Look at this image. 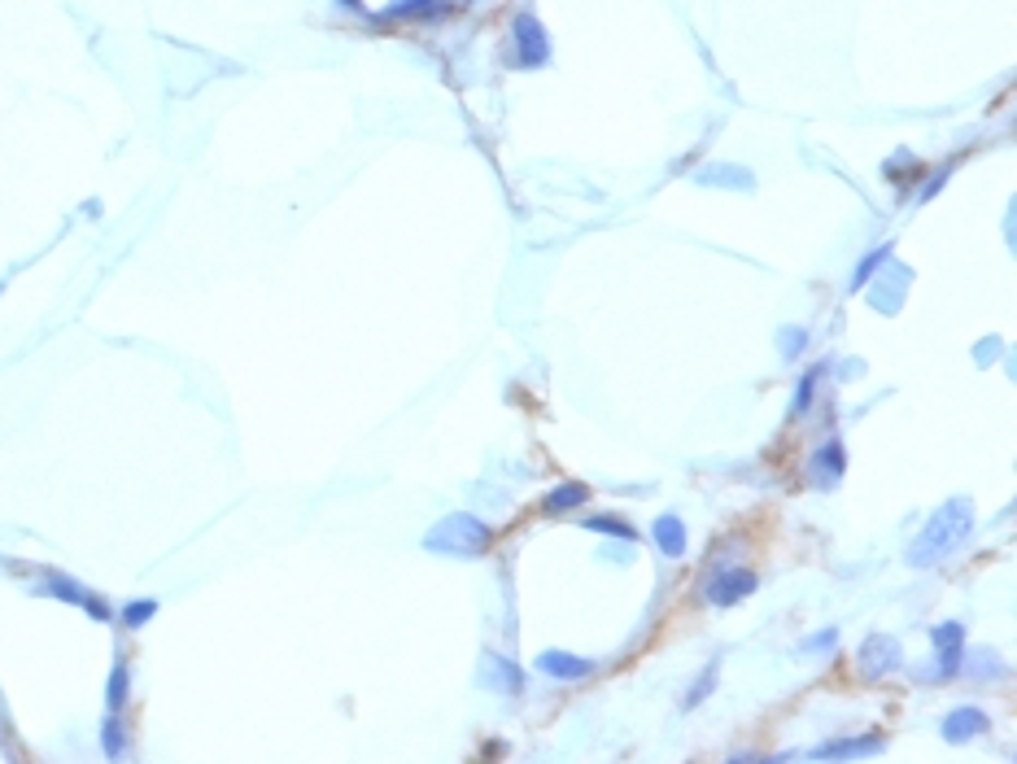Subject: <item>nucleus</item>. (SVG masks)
Returning a JSON list of instances; mask_svg holds the SVG:
<instances>
[{"label": "nucleus", "mask_w": 1017, "mask_h": 764, "mask_svg": "<svg viewBox=\"0 0 1017 764\" xmlns=\"http://www.w3.org/2000/svg\"><path fill=\"white\" fill-rule=\"evenodd\" d=\"M882 747V734H860V738H839V743H825V747H812L817 760H834V756H869V751Z\"/></svg>", "instance_id": "15"}, {"label": "nucleus", "mask_w": 1017, "mask_h": 764, "mask_svg": "<svg viewBox=\"0 0 1017 764\" xmlns=\"http://www.w3.org/2000/svg\"><path fill=\"white\" fill-rule=\"evenodd\" d=\"M511 35H516V66L520 70H537L550 62V35L533 14H516Z\"/></svg>", "instance_id": "5"}, {"label": "nucleus", "mask_w": 1017, "mask_h": 764, "mask_svg": "<svg viewBox=\"0 0 1017 764\" xmlns=\"http://www.w3.org/2000/svg\"><path fill=\"white\" fill-rule=\"evenodd\" d=\"M991 730V716L983 708H974V703H961L956 712L943 716L939 734L948 738V743H969V738H983Z\"/></svg>", "instance_id": "6"}, {"label": "nucleus", "mask_w": 1017, "mask_h": 764, "mask_svg": "<svg viewBox=\"0 0 1017 764\" xmlns=\"http://www.w3.org/2000/svg\"><path fill=\"white\" fill-rule=\"evenodd\" d=\"M101 751L110 760H118L127 751V734H123V725H118V712H110V721L101 725Z\"/></svg>", "instance_id": "19"}, {"label": "nucleus", "mask_w": 1017, "mask_h": 764, "mask_svg": "<svg viewBox=\"0 0 1017 764\" xmlns=\"http://www.w3.org/2000/svg\"><path fill=\"white\" fill-rule=\"evenodd\" d=\"M695 179H699V184H708V188H712V184H716V188H738V193H747V188L756 184V175H751L747 166H721V162H716V166H703Z\"/></svg>", "instance_id": "14"}, {"label": "nucleus", "mask_w": 1017, "mask_h": 764, "mask_svg": "<svg viewBox=\"0 0 1017 764\" xmlns=\"http://www.w3.org/2000/svg\"><path fill=\"white\" fill-rule=\"evenodd\" d=\"M585 498H590V489H585L581 481H564V485H555V489H550V494L542 498V511H546V516H559V511L581 507Z\"/></svg>", "instance_id": "16"}, {"label": "nucleus", "mask_w": 1017, "mask_h": 764, "mask_svg": "<svg viewBox=\"0 0 1017 764\" xmlns=\"http://www.w3.org/2000/svg\"><path fill=\"white\" fill-rule=\"evenodd\" d=\"M537 668H542L546 677H555V682H585L598 664L585 660V655H568V651H542L537 655Z\"/></svg>", "instance_id": "9"}, {"label": "nucleus", "mask_w": 1017, "mask_h": 764, "mask_svg": "<svg viewBox=\"0 0 1017 764\" xmlns=\"http://www.w3.org/2000/svg\"><path fill=\"white\" fill-rule=\"evenodd\" d=\"M777 345H782V358H799L808 350V332L804 328H782L777 332Z\"/></svg>", "instance_id": "22"}, {"label": "nucleus", "mask_w": 1017, "mask_h": 764, "mask_svg": "<svg viewBox=\"0 0 1017 764\" xmlns=\"http://www.w3.org/2000/svg\"><path fill=\"white\" fill-rule=\"evenodd\" d=\"M468 5H472V0H468Z\"/></svg>", "instance_id": "28"}, {"label": "nucleus", "mask_w": 1017, "mask_h": 764, "mask_svg": "<svg viewBox=\"0 0 1017 764\" xmlns=\"http://www.w3.org/2000/svg\"><path fill=\"white\" fill-rule=\"evenodd\" d=\"M930 642H935V673L926 677L930 682H948L965 668V625L961 620H943V625H935Z\"/></svg>", "instance_id": "4"}, {"label": "nucleus", "mask_w": 1017, "mask_h": 764, "mask_svg": "<svg viewBox=\"0 0 1017 764\" xmlns=\"http://www.w3.org/2000/svg\"><path fill=\"white\" fill-rule=\"evenodd\" d=\"M489 542H494V529L485 520L468 516V511H450V516H441L424 533V551L450 555V559H476L489 551Z\"/></svg>", "instance_id": "2"}, {"label": "nucleus", "mask_w": 1017, "mask_h": 764, "mask_svg": "<svg viewBox=\"0 0 1017 764\" xmlns=\"http://www.w3.org/2000/svg\"><path fill=\"white\" fill-rule=\"evenodd\" d=\"M153 616H158V599H136V603H127V607H123V625H127V629L149 625Z\"/></svg>", "instance_id": "21"}, {"label": "nucleus", "mask_w": 1017, "mask_h": 764, "mask_svg": "<svg viewBox=\"0 0 1017 764\" xmlns=\"http://www.w3.org/2000/svg\"><path fill=\"white\" fill-rule=\"evenodd\" d=\"M891 249H895V245H873L869 254L856 262L852 280H847V293H860V289H865V284L873 280V271H878V267H887V262H891Z\"/></svg>", "instance_id": "17"}, {"label": "nucleus", "mask_w": 1017, "mask_h": 764, "mask_svg": "<svg viewBox=\"0 0 1017 764\" xmlns=\"http://www.w3.org/2000/svg\"><path fill=\"white\" fill-rule=\"evenodd\" d=\"M756 590V572L747 568H721L716 577L708 581V603L716 607H734L738 599H747V594Z\"/></svg>", "instance_id": "7"}, {"label": "nucleus", "mask_w": 1017, "mask_h": 764, "mask_svg": "<svg viewBox=\"0 0 1017 764\" xmlns=\"http://www.w3.org/2000/svg\"><path fill=\"white\" fill-rule=\"evenodd\" d=\"M712 690H716V664H712V668H703V673H699V682L686 690V708H699V703L708 699Z\"/></svg>", "instance_id": "23"}, {"label": "nucleus", "mask_w": 1017, "mask_h": 764, "mask_svg": "<svg viewBox=\"0 0 1017 764\" xmlns=\"http://www.w3.org/2000/svg\"><path fill=\"white\" fill-rule=\"evenodd\" d=\"M856 664H860V677H869V682L900 673V668H904V647H900V638H891V634H869L865 642H860V651H856Z\"/></svg>", "instance_id": "3"}, {"label": "nucleus", "mask_w": 1017, "mask_h": 764, "mask_svg": "<svg viewBox=\"0 0 1017 764\" xmlns=\"http://www.w3.org/2000/svg\"><path fill=\"white\" fill-rule=\"evenodd\" d=\"M834 647H839V629H821L817 638L799 642V655H825V651H834Z\"/></svg>", "instance_id": "24"}, {"label": "nucleus", "mask_w": 1017, "mask_h": 764, "mask_svg": "<svg viewBox=\"0 0 1017 764\" xmlns=\"http://www.w3.org/2000/svg\"><path fill=\"white\" fill-rule=\"evenodd\" d=\"M585 529H590V533H607V537H625V542H633V537H638V529H633V524H625L620 516H590V520H585Z\"/></svg>", "instance_id": "20"}, {"label": "nucleus", "mask_w": 1017, "mask_h": 764, "mask_svg": "<svg viewBox=\"0 0 1017 764\" xmlns=\"http://www.w3.org/2000/svg\"><path fill=\"white\" fill-rule=\"evenodd\" d=\"M450 14V0H393L380 18H420V22H433V18H446Z\"/></svg>", "instance_id": "13"}, {"label": "nucleus", "mask_w": 1017, "mask_h": 764, "mask_svg": "<svg viewBox=\"0 0 1017 764\" xmlns=\"http://www.w3.org/2000/svg\"><path fill=\"white\" fill-rule=\"evenodd\" d=\"M948 171H952V162H943V166H939V171H935V175H930V184H926V188H921V201H930V197H935V193H939V188H943V179H948Z\"/></svg>", "instance_id": "26"}, {"label": "nucleus", "mask_w": 1017, "mask_h": 764, "mask_svg": "<svg viewBox=\"0 0 1017 764\" xmlns=\"http://www.w3.org/2000/svg\"><path fill=\"white\" fill-rule=\"evenodd\" d=\"M341 9H350V14H363V18H367V9H363V0H341Z\"/></svg>", "instance_id": "27"}, {"label": "nucleus", "mask_w": 1017, "mask_h": 764, "mask_svg": "<svg viewBox=\"0 0 1017 764\" xmlns=\"http://www.w3.org/2000/svg\"><path fill=\"white\" fill-rule=\"evenodd\" d=\"M651 537H655V546H660L664 559L686 555V524H681V516H673V511H664V516L651 524Z\"/></svg>", "instance_id": "12"}, {"label": "nucleus", "mask_w": 1017, "mask_h": 764, "mask_svg": "<svg viewBox=\"0 0 1017 764\" xmlns=\"http://www.w3.org/2000/svg\"><path fill=\"white\" fill-rule=\"evenodd\" d=\"M481 686L498 690V695H520L524 673L516 668V660H507V655H498V651H485L481 655Z\"/></svg>", "instance_id": "8"}, {"label": "nucleus", "mask_w": 1017, "mask_h": 764, "mask_svg": "<svg viewBox=\"0 0 1017 764\" xmlns=\"http://www.w3.org/2000/svg\"><path fill=\"white\" fill-rule=\"evenodd\" d=\"M974 533V503L969 498H948V503L935 507V516L921 524V533L908 542L904 564L908 568H935L943 564L965 537Z\"/></svg>", "instance_id": "1"}, {"label": "nucleus", "mask_w": 1017, "mask_h": 764, "mask_svg": "<svg viewBox=\"0 0 1017 764\" xmlns=\"http://www.w3.org/2000/svg\"><path fill=\"white\" fill-rule=\"evenodd\" d=\"M44 590L49 594H57L62 603H75V607H88V616H97V620H110V607H105L97 594L92 590H83L79 581H66L62 572H49V581H44Z\"/></svg>", "instance_id": "10"}, {"label": "nucleus", "mask_w": 1017, "mask_h": 764, "mask_svg": "<svg viewBox=\"0 0 1017 764\" xmlns=\"http://www.w3.org/2000/svg\"><path fill=\"white\" fill-rule=\"evenodd\" d=\"M843 468H847V450H843V441H825L817 455H812V481H817L821 489H834V485H839Z\"/></svg>", "instance_id": "11"}, {"label": "nucleus", "mask_w": 1017, "mask_h": 764, "mask_svg": "<svg viewBox=\"0 0 1017 764\" xmlns=\"http://www.w3.org/2000/svg\"><path fill=\"white\" fill-rule=\"evenodd\" d=\"M127 686H131V673H127V664L118 660V664H114V673H110V686H105V708H110V712H123V703H127Z\"/></svg>", "instance_id": "18"}, {"label": "nucleus", "mask_w": 1017, "mask_h": 764, "mask_svg": "<svg viewBox=\"0 0 1017 764\" xmlns=\"http://www.w3.org/2000/svg\"><path fill=\"white\" fill-rule=\"evenodd\" d=\"M812 389H817V372H804V380H799V393H795V407H791V415H804V411H808Z\"/></svg>", "instance_id": "25"}]
</instances>
